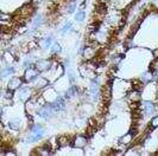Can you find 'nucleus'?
Masks as SVG:
<instances>
[{
	"instance_id": "nucleus-26",
	"label": "nucleus",
	"mask_w": 158,
	"mask_h": 156,
	"mask_svg": "<svg viewBox=\"0 0 158 156\" xmlns=\"http://www.w3.org/2000/svg\"><path fill=\"white\" fill-rule=\"evenodd\" d=\"M71 26H73V24H71V23H67L63 26V29L61 30V33H65V32L70 31V30H71Z\"/></svg>"
},
{
	"instance_id": "nucleus-3",
	"label": "nucleus",
	"mask_w": 158,
	"mask_h": 156,
	"mask_svg": "<svg viewBox=\"0 0 158 156\" xmlns=\"http://www.w3.org/2000/svg\"><path fill=\"white\" fill-rule=\"evenodd\" d=\"M40 76V71L36 69V66L33 68V66H29L26 70H25V72H24V80L25 82H32L33 79L36 77H38Z\"/></svg>"
},
{
	"instance_id": "nucleus-19",
	"label": "nucleus",
	"mask_w": 158,
	"mask_h": 156,
	"mask_svg": "<svg viewBox=\"0 0 158 156\" xmlns=\"http://www.w3.org/2000/svg\"><path fill=\"white\" fill-rule=\"evenodd\" d=\"M13 72H15V69H13L12 66H7V68H5V69L1 70V77L2 78L7 77L10 75H12Z\"/></svg>"
},
{
	"instance_id": "nucleus-20",
	"label": "nucleus",
	"mask_w": 158,
	"mask_h": 156,
	"mask_svg": "<svg viewBox=\"0 0 158 156\" xmlns=\"http://www.w3.org/2000/svg\"><path fill=\"white\" fill-rule=\"evenodd\" d=\"M153 79V72L151 71H148L146 73L143 75V83H149Z\"/></svg>"
},
{
	"instance_id": "nucleus-25",
	"label": "nucleus",
	"mask_w": 158,
	"mask_h": 156,
	"mask_svg": "<svg viewBox=\"0 0 158 156\" xmlns=\"http://www.w3.org/2000/svg\"><path fill=\"white\" fill-rule=\"evenodd\" d=\"M150 127L152 128V129H155V128H157L158 127V116L153 117L152 119H151L150 122Z\"/></svg>"
},
{
	"instance_id": "nucleus-9",
	"label": "nucleus",
	"mask_w": 158,
	"mask_h": 156,
	"mask_svg": "<svg viewBox=\"0 0 158 156\" xmlns=\"http://www.w3.org/2000/svg\"><path fill=\"white\" fill-rule=\"evenodd\" d=\"M87 146V137L82 136V135H77L76 137H74L73 140V147L77 149H83Z\"/></svg>"
},
{
	"instance_id": "nucleus-8",
	"label": "nucleus",
	"mask_w": 158,
	"mask_h": 156,
	"mask_svg": "<svg viewBox=\"0 0 158 156\" xmlns=\"http://www.w3.org/2000/svg\"><path fill=\"white\" fill-rule=\"evenodd\" d=\"M140 107H142V110L145 116H150V115L153 114V111H155V104L150 101L140 102Z\"/></svg>"
},
{
	"instance_id": "nucleus-12",
	"label": "nucleus",
	"mask_w": 158,
	"mask_h": 156,
	"mask_svg": "<svg viewBox=\"0 0 158 156\" xmlns=\"http://www.w3.org/2000/svg\"><path fill=\"white\" fill-rule=\"evenodd\" d=\"M32 82H33V84H35V86H36L37 89H43V88H45V86L49 84V80H48L47 78L42 77V76L36 77Z\"/></svg>"
},
{
	"instance_id": "nucleus-16",
	"label": "nucleus",
	"mask_w": 158,
	"mask_h": 156,
	"mask_svg": "<svg viewBox=\"0 0 158 156\" xmlns=\"http://www.w3.org/2000/svg\"><path fill=\"white\" fill-rule=\"evenodd\" d=\"M7 125H8V128L12 129V130H19V128L22 127V119H19V118H13V119L8 121Z\"/></svg>"
},
{
	"instance_id": "nucleus-24",
	"label": "nucleus",
	"mask_w": 158,
	"mask_h": 156,
	"mask_svg": "<svg viewBox=\"0 0 158 156\" xmlns=\"http://www.w3.org/2000/svg\"><path fill=\"white\" fill-rule=\"evenodd\" d=\"M76 94H77V90H76V88H75V86H73V88H70V89L67 91L65 96H67L68 98H71V97H74Z\"/></svg>"
},
{
	"instance_id": "nucleus-13",
	"label": "nucleus",
	"mask_w": 158,
	"mask_h": 156,
	"mask_svg": "<svg viewBox=\"0 0 158 156\" xmlns=\"http://www.w3.org/2000/svg\"><path fill=\"white\" fill-rule=\"evenodd\" d=\"M54 44V38L52 37H44L40 40V46L42 49H50Z\"/></svg>"
},
{
	"instance_id": "nucleus-21",
	"label": "nucleus",
	"mask_w": 158,
	"mask_h": 156,
	"mask_svg": "<svg viewBox=\"0 0 158 156\" xmlns=\"http://www.w3.org/2000/svg\"><path fill=\"white\" fill-rule=\"evenodd\" d=\"M128 97H130L131 101H133V103H137V102L140 99V94H139L138 91H132Z\"/></svg>"
},
{
	"instance_id": "nucleus-14",
	"label": "nucleus",
	"mask_w": 158,
	"mask_h": 156,
	"mask_svg": "<svg viewBox=\"0 0 158 156\" xmlns=\"http://www.w3.org/2000/svg\"><path fill=\"white\" fill-rule=\"evenodd\" d=\"M51 104H52L54 109H55L56 112H57V111H61V110L64 109V107H65V101H64V98H62V97H58V98H57L54 103H51Z\"/></svg>"
},
{
	"instance_id": "nucleus-10",
	"label": "nucleus",
	"mask_w": 158,
	"mask_h": 156,
	"mask_svg": "<svg viewBox=\"0 0 158 156\" xmlns=\"http://www.w3.org/2000/svg\"><path fill=\"white\" fill-rule=\"evenodd\" d=\"M25 103H26V112H27V115H33L40 108V105H38V103L35 101V99H29V101L25 102Z\"/></svg>"
},
{
	"instance_id": "nucleus-5",
	"label": "nucleus",
	"mask_w": 158,
	"mask_h": 156,
	"mask_svg": "<svg viewBox=\"0 0 158 156\" xmlns=\"http://www.w3.org/2000/svg\"><path fill=\"white\" fill-rule=\"evenodd\" d=\"M51 65H52V62L50 59H40V60L36 62L35 66L40 72H45V71L50 70Z\"/></svg>"
},
{
	"instance_id": "nucleus-31",
	"label": "nucleus",
	"mask_w": 158,
	"mask_h": 156,
	"mask_svg": "<svg viewBox=\"0 0 158 156\" xmlns=\"http://www.w3.org/2000/svg\"><path fill=\"white\" fill-rule=\"evenodd\" d=\"M155 75H156V77H158V65L156 66V70H155Z\"/></svg>"
},
{
	"instance_id": "nucleus-11",
	"label": "nucleus",
	"mask_w": 158,
	"mask_h": 156,
	"mask_svg": "<svg viewBox=\"0 0 158 156\" xmlns=\"http://www.w3.org/2000/svg\"><path fill=\"white\" fill-rule=\"evenodd\" d=\"M96 57V50L94 46H86L83 49V58L86 60H92Z\"/></svg>"
},
{
	"instance_id": "nucleus-4",
	"label": "nucleus",
	"mask_w": 158,
	"mask_h": 156,
	"mask_svg": "<svg viewBox=\"0 0 158 156\" xmlns=\"http://www.w3.org/2000/svg\"><path fill=\"white\" fill-rule=\"evenodd\" d=\"M90 96L93 98V101H95L98 98V96L100 95V82H99V78H94L90 83Z\"/></svg>"
},
{
	"instance_id": "nucleus-2",
	"label": "nucleus",
	"mask_w": 158,
	"mask_h": 156,
	"mask_svg": "<svg viewBox=\"0 0 158 156\" xmlns=\"http://www.w3.org/2000/svg\"><path fill=\"white\" fill-rule=\"evenodd\" d=\"M43 136H44V129L40 124H36L31 129V133H30V136H29V141L30 142H35V141L40 140Z\"/></svg>"
},
{
	"instance_id": "nucleus-29",
	"label": "nucleus",
	"mask_w": 158,
	"mask_h": 156,
	"mask_svg": "<svg viewBox=\"0 0 158 156\" xmlns=\"http://www.w3.org/2000/svg\"><path fill=\"white\" fill-rule=\"evenodd\" d=\"M4 155H7V156H16V153H13V151H6V153H2Z\"/></svg>"
},
{
	"instance_id": "nucleus-15",
	"label": "nucleus",
	"mask_w": 158,
	"mask_h": 156,
	"mask_svg": "<svg viewBox=\"0 0 158 156\" xmlns=\"http://www.w3.org/2000/svg\"><path fill=\"white\" fill-rule=\"evenodd\" d=\"M132 141H133V133L130 131V133H126L124 136H121L119 138V143L120 144H130Z\"/></svg>"
},
{
	"instance_id": "nucleus-30",
	"label": "nucleus",
	"mask_w": 158,
	"mask_h": 156,
	"mask_svg": "<svg viewBox=\"0 0 158 156\" xmlns=\"http://www.w3.org/2000/svg\"><path fill=\"white\" fill-rule=\"evenodd\" d=\"M153 57H155L156 59H158V49H156V50L153 51Z\"/></svg>"
},
{
	"instance_id": "nucleus-23",
	"label": "nucleus",
	"mask_w": 158,
	"mask_h": 156,
	"mask_svg": "<svg viewBox=\"0 0 158 156\" xmlns=\"http://www.w3.org/2000/svg\"><path fill=\"white\" fill-rule=\"evenodd\" d=\"M85 18H86V12H85V11H79V12L75 14V20L79 21V23L83 21Z\"/></svg>"
},
{
	"instance_id": "nucleus-22",
	"label": "nucleus",
	"mask_w": 158,
	"mask_h": 156,
	"mask_svg": "<svg viewBox=\"0 0 158 156\" xmlns=\"http://www.w3.org/2000/svg\"><path fill=\"white\" fill-rule=\"evenodd\" d=\"M51 53H54V55H56V53H60L61 52V45L57 43V41H54V44L51 45Z\"/></svg>"
},
{
	"instance_id": "nucleus-17",
	"label": "nucleus",
	"mask_w": 158,
	"mask_h": 156,
	"mask_svg": "<svg viewBox=\"0 0 158 156\" xmlns=\"http://www.w3.org/2000/svg\"><path fill=\"white\" fill-rule=\"evenodd\" d=\"M4 59L6 60V63H7V64H13V63H15V60H16V58L13 57V55H12L10 51H6V52L4 53Z\"/></svg>"
},
{
	"instance_id": "nucleus-6",
	"label": "nucleus",
	"mask_w": 158,
	"mask_h": 156,
	"mask_svg": "<svg viewBox=\"0 0 158 156\" xmlns=\"http://www.w3.org/2000/svg\"><path fill=\"white\" fill-rule=\"evenodd\" d=\"M23 80H24V78H20V77L10 78V80H8V83H7V89L8 90H12V91H16V90H18V89L22 86Z\"/></svg>"
},
{
	"instance_id": "nucleus-32",
	"label": "nucleus",
	"mask_w": 158,
	"mask_h": 156,
	"mask_svg": "<svg viewBox=\"0 0 158 156\" xmlns=\"http://www.w3.org/2000/svg\"><path fill=\"white\" fill-rule=\"evenodd\" d=\"M103 1H110V0H103Z\"/></svg>"
},
{
	"instance_id": "nucleus-1",
	"label": "nucleus",
	"mask_w": 158,
	"mask_h": 156,
	"mask_svg": "<svg viewBox=\"0 0 158 156\" xmlns=\"http://www.w3.org/2000/svg\"><path fill=\"white\" fill-rule=\"evenodd\" d=\"M55 112H56V110L54 109V107H52L51 103H50V104H43L40 109H38V111H37V114H38L42 118H44V119L51 118V117L54 116Z\"/></svg>"
},
{
	"instance_id": "nucleus-28",
	"label": "nucleus",
	"mask_w": 158,
	"mask_h": 156,
	"mask_svg": "<svg viewBox=\"0 0 158 156\" xmlns=\"http://www.w3.org/2000/svg\"><path fill=\"white\" fill-rule=\"evenodd\" d=\"M0 18H1V20L4 21V20H6V19H11V16L5 14V13H1V14H0Z\"/></svg>"
},
{
	"instance_id": "nucleus-7",
	"label": "nucleus",
	"mask_w": 158,
	"mask_h": 156,
	"mask_svg": "<svg viewBox=\"0 0 158 156\" xmlns=\"http://www.w3.org/2000/svg\"><path fill=\"white\" fill-rule=\"evenodd\" d=\"M32 97V90L30 88H20L18 91V98L22 102H27L31 99Z\"/></svg>"
},
{
	"instance_id": "nucleus-27",
	"label": "nucleus",
	"mask_w": 158,
	"mask_h": 156,
	"mask_svg": "<svg viewBox=\"0 0 158 156\" xmlns=\"http://www.w3.org/2000/svg\"><path fill=\"white\" fill-rule=\"evenodd\" d=\"M75 6H76V2H73L70 6H69V8H68V12H69V13H73V12L75 11Z\"/></svg>"
},
{
	"instance_id": "nucleus-18",
	"label": "nucleus",
	"mask_w": 158,
	"mask_h": 156,
	"mask_svg": "<svg viewBox=\"0 0 158 156\" xmlns=\"http://www.w3.org/2000/svg\"><path fill=\"white\" fill-rule=\"evenodd\" d=\"M69 144V141L67 136H60L57 138V146L58 147H64V146H68Z\"/></svg>"
}]
</instances>
